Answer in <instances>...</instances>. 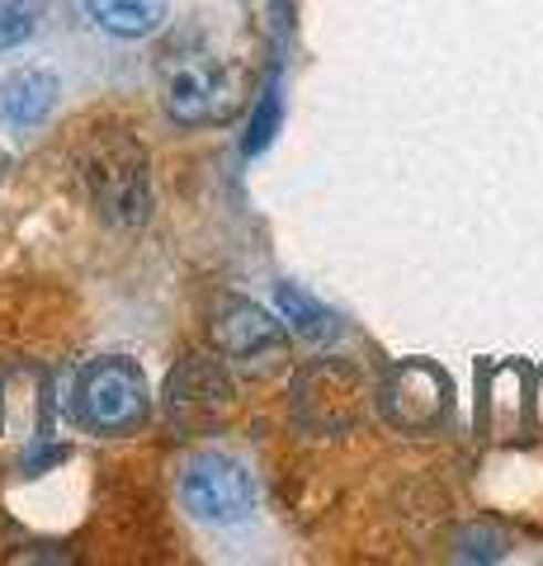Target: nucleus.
Returning <instances> with one entry per match:
<instances>
[{
	"label": "nucleus",
	"mask_w": 543,
	"mask_h": 566,
	"mask_svg": "<svg viewBox=\"0 0 543 566\" xmlns=\"http://www.w3.org/2000/svg\"><path fill=\"white\" fill-rule=\"evenodd\" d=\"M255 501H260L255 476L232 453L203 449L180 468V505L199 524H213V528L247 524L255 515Z\"/></svg>",
	"instance_id": "4"
},
{
	"label": "nucleus",
	"mask_w": 543,
	"mask_h": 566,
	"mask_svg": "<svg viewBox=\"0 0 543 566\" xmlns=\"http://www.w3.org/2000/svg\"><path fill=\"white\" fill-rule=\"evenodd\" d=\"M156 91H161V109L175 123L203 128V123H222L237 114L241 71L208 39L185 33V39L166 43L161 57H156Z\"/></svg>",
	"instance_id": "1"
},
{
	"label": "nucleus",
	"mask_w": 543,
	"mask_h": 566,
	"mask_svg": "<svg viewBox=\"0 0 543 566\" xmlns=\"http://www.w3.org/2000/svg\"><path fill=\"white\" fill-rule=\"evenodd\" d=\"M274 307H279V316H284V326L297 335V340H307V345H326V340H336V335H341V316L326 312L317 297L303 293L297 283H279V289H274Z\"/></svg>",
	"instance_id": "11"
},
{
	"label": "nucleus",
	"mask_w": 543,
	"mask_h": 566,
	"mask_svg": "<svg viewBox=\"0 0 543 566\" xmlns=\"http://www.w3.org/2000/svg\"><path fill=\"white\" fill-rule=\"evenodd\" d=\"M52 109H58V76H52V71L24 66L0 81V123H6V128L33 133Z\"/></svg>",
	"instance_id": "9"
},
{
	"label": "nucleus",
	"mask_w": 543,
	"mask_h": 566,
	"mask_svg": "<svg viewBox=\"0 0 543 566\" xmlns=\"http://www.w3.org/2000/svg\"><path fill=\"white\" fill-rule=\"evenodd\" d=\"M81 180L95 212L109 227H143L152 218V170L147 151L124 133H100L81 151Z\"/></svg>",
	"instance_id": "2"
},
{
	"label": "nucleus",
	"mask_w": 543,
	"mask_h": 566,
	"mask_svg": "<svg viewBox=\"0 0 543 566\" xmlns=\"http://www.w3.org/2000/svg\"><path fill=\"white\" fill-rule=\"evenodd\" d=\"M378 406L397 430L426 434L449 416V378L435 364L411 359L388 374V382H383V392H378Z\"/></svg>",
	"instance_id": "6"
},
{
	"label": "nucleus",
	"mask_w": 543,
	"mask_h": 566,
	"mask_svg": "<svg viewBox=\"0 0 543 566\" xmlns=\"http://www.w3.org/2000/svg\"><path fill=\"white\" fill-rule=\"evenodd\" d=\"M152 411L147 378L133 359H95L76 378V420L95 434H133Z\"/></svg>",
	"instance_id": "3"
},
{
	"label": "nucleus",
	"mask_w": 543,
	"mask_h": 566,
	"mask_svg": "<svg viewBox=\"0 0 543 566\" xmlns=\"http://www.w3.org/2000/svg\"><path fill=\"white\" fill-rule=\"evenodd\" d=\"M81 6L114 39H152L166 24V0H81Z\"/></svg>",
	"instance_id": "10"
},
{
	"label": "nucleus",
	"mask_w": 543,
	"mask_h": 566,
	"mask_svg": "<svg viewBox=\"0 0 543 566\" xmlns=\"http://www.w3.org/2000/svg\"><path fill=\"white\" fill-rule=\"evenodd\" d=\"M48 14H52V0H0V52L39 39Z\"/></svg>",
	"instance_id": "12"
},
{
	"label": "nucleus",
	"mask_w": 543,
	"mask_h": 566,
	"mask_svg": "<svg viewBox=\"0 0 543 566\" xmlns=\"http://www.w3.org/2000/svg\"><path fill=\"white\" fill-rule=\"evenodd\" d=\"M279 114H284V109H279V91L270 85V91L260 95V104L251 109V128H247V156H260V151L270 147V137H274V128H279Z\"/></svg>",
	"instance_id": "13"
},
{
	"label": "nucleus",
	"mask_w": 543,
	"mask_h": 566,
	"mask_svg": "<svg viewBox=\"0 0 543 566\" xmlns=\"http://www.w3.org/2000/svg\"><path fill=\"white\" fill-rule=\"evenodd\" d=\"M359 401H364V387H359L355 368L341 359H317L297 378L293 411L307 430H345V424L359 416Z\"/></svg>",
	"instance_id": "7"
},
{
	"label": "nucleus",
	"mask_w": 543,
	"mask_h": 566,
	"mask_svg": "<svg viewBox=\"0 0 543 566\" xmlns=\"http://www.w3.org/2000/svg\"><path fill=\"white\" fill-rule=\"evenodd\" d=\"M232 401V382H227L218 359H203V354H185L180 364L170 368L166 378V411L180 424H203L218 411H227Z\"/></svg>",
	"instance_id": "8"
},
{
	"label": "nucleus",
	"mask_w": 543,
	"mask_h": 566,
	"mask_svg": "<svg viewBox=\"0 0 543 566\" xmlns=\"http://www.w3.org/2000/svg\"><path fill=\"white\" fill-rule=\"evenodd\" d=\"M218 345L227 354V364L237 374L265 378L284 364L289 349V331L279 316H270L260 303H247V297H222L218 307Z\"/></svg>",
	"instance_id": "5"
}]
</instances>
